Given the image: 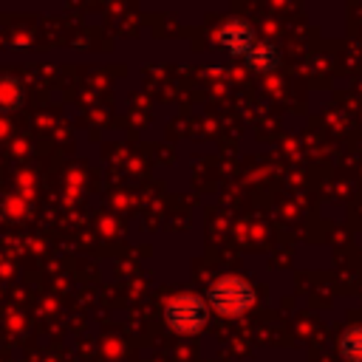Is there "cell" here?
Masks as SVG:
<instances>
[{"instance_id": "1", "label": "cell", "mask_w": 362, "mask_h": 362, "mask_svg": "<svg viewBox=\"0 0 362 362\" xmlns=\"http://www.w3.org/2000/svg\"><path fill=\"white\" fill-rule=\"evenodd\" d=\"M255 288L246 277L240 274H223L218 277L209 291H206V303L212 311H218L221 317H243L252 305H255Z\"/></svg>"}, {"instance_id": "2", "label": "cell", "mask_w": 362, "mask_h": 362, "mask_svg": "<svg viewBox=\"0 0 362 362\" xmlns=\"http://www.w3.org/2000/svg\"><path fill=\"white\" fill-rule=\"evenodd\" d=\"M209 303L192 291L173 294L164 305V320L175 334H198L209 322Z\"/></svg>"}, {"instance_id": "3", "label": "cell", "mask_w": 362, "mask_h": 362, "mask_svg": "<svg viewBox=\"0 0 362 362\" xmlns=\"http://www.w3.org/2000/svg\"><path fill=\"white\" fill-rule=\"evenodd\" d=\"M215 42L229 54V57H238V59H246V54L257 45V34L249 23L243 20H226L218 31H215Z\"/></svg>"}, {"instance_id": "4", "label": "cell", "mask_w": 362, "mask_h": 362, "mask_svg": "<svg viewBox=\"0 0 362 362\" xmlns=\"http://www.w3.org/2000/svg\"><path fill=\"white\" fill-rule=\"evenodd\" d=\"M252 71H257V74H269V71H274L277 65H280V51H277V45H272V42H266V40H257V45L246 54V59H243Z\"/></svg>"}, {"instance_id": "5", "label": "cell", "mask_w": 362, "mask_h": 362, "mask_svg": "<svg viewBox=\"0 0 362 362\" xmlns=\"http://www.w3.org/2000/svg\"><path fill=\"white\" fill-rule=\"evenodd\" d=\"M339 356L342 362H362V325H351L339 334Z\"/></svg>"}, {"instance_id": "6", "label": "cell", "mask_w": 362, "mask_h": 362, "mask_svg": "<svg viewBox=\"0 0 362 362\" xmlns=\"http://www.w3.org/2000/svg\"><path fill=\"white\" fill-rule=\"evenodd\" d=\"M23 102V88L11 76H0V110H14Z\"/></svg>"}]
</instances>
